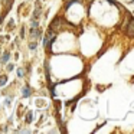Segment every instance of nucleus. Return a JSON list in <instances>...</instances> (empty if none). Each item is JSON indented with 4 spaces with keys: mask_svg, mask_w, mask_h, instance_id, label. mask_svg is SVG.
I'll use <instances>...</instances> for the list:
<instances>
[{
    "mask_svg": "<svg viewBox=\"0 0 134 134\" xmlns=\"http://www.w3.org/2000/svg\"><path fill=\"white\" fill-rule=\"evenodd\" d=\"M29 36L32 39H39V38H42V30L39 29V27H32V29H30V33H29Z\"/></svg>",
    "mask_w": 134,
    "mask_h": 134,
    "instance_id": "nucleus-1",
    "label": "nucleus"
},
{
    "mask_svg": "<svg viewBox=\"0 0 134 134\" xmlns=\"http://www.w3.org/2000/svg\"><path fill=\"white\" fill-rule=\"evenodd\" d=\"M127 23H128V26L125 27V32L130 36H134V18H130L127 20Z\"/></svg>",
    "mask_w": 134,
    "mask_h": 134,
    "instance_id": "nucleus-2",
    "label": "nucleus"
},
{
    "mask_svg": "<svg viewBox=\"0 0 134 134\" xmlns=\"http://www.w3.org/2000/svg\"><path fill=\"white\" fill-rule=\"evenodd\" d=\"M41 13H42V4L39 3V2H36V4H35V12H33V18H32V19H39Z\"/></svg>",
    "mask_w": 134,
    "mask_h": 134,
    "instance_id": "nucleus-3",
    "label": "nucleus"
},
{
    "mask_svg": "<svg viewBox=\"0 0 134 134\" xmlns=\"http://www.w3.org/2000/svg\"><path fill=\"white\" fill-rule=\"evenodd\" d=\"M10 59V53H9V51H6V52H3L2 55H0V62L2 64H7V61Z\"/></svg>",
    "mask_w": 134,
    "mask_h": 134,
    "instance_id": "nucleus-4",
    "label": "nucleus"
},
{
    "mask_svg": "<svg viewBox=\"0 0 134 134\" xmlns=\"http://www.w3.org/2000/svg\"><path fill=\"white\" fill-rule=\"evenodd\" d=\"M22 94H23V97H25V98H27V97H29L30 94H32V91H30V87H29V85H26V87L23 88Z\"/></svg>",
    "mask_w": 134,
    "mask_h": 134,
    "instance_id": "nucleus-5",
    "label": "nucleus"
},
{
    "mask_svg": "<svg viewBox=\"0 0 134 134\" xmlns=\"http://www.w3.org/2000/svg\"><path fill=\"white\" fill-rule=\"evenodd\" d=\"M25 120H26L27 124H30V122L33 121V113H32V111H27V113H26V117H25Z\"/></svg>",
    "mask_w": 134,
    "mask_h": 134,
    "instance_id": "nucleus-6",
    "label": "nucleus"
},
{
    "mask_svg": "<svg viewBox=\"0 0 134 134\" xmlns=\"http://www.w3.org/2000/svg\"><path fill=\"white\" fill-rule=\"evenodd\" d=\"M7 81H9V79H7V75H2V76H0V88L3 87V85H6Z\"/></svg>",
    "mask_w": 134,
    "mask_h": 134,
    "instance_id": "nucleus-7",
    "label": "nucleus"
},
{
    "mask_svg": "<svg viewBox=\"0 0 134 134\" xmlns=\"http://www.w3.org/2000/svg\"><path fill=\"white\" fill-rule=\"evenodd\" d=\"M36 48H38V42H36V41H32V42L29 43V49H30V51H36Z\"/></svg>",
    "mask_w": 134,
    "mask_h": 134,
    "instance_id": "nucleus-8",
    "label": "nucleus"
},
{
    "mask_svg": "<svg viewBox=\"0 0 134 134\" xmlns=\"http://www.w3.org/2000/svg\"><path fill=\"white\" fill-rule=\"evenodd\" d=\"M30 26H32V27H39V20H38V19H32Z\"/></svg>",
    "mask_w": 134,
    "mask_h": 134,
    "instance_id": "nucleus-9",
    "label": "nucleus"
},
{
    "mask_svg": "<svg viewBox=\"0 0 134 134\" xmlns=\"http://www.w3.org/2000/svg\"><path fill=\"white\" fill-rule=\"evenodd\" d=\"M18 76H19V78H23V76H25V69H23V68H19V69H18Z\"/></svg>",
    "mask_w": 134,
    "mask_h": 134,
    "instance_id": "nucleus-10",
    "label": "nucleus"
},
{
    "mask_svg": "<svg viewBox=\"0 0 134 134\" xmlns=\"http://www.w3.org/2000/svg\"><path fill=\"white\" fill-rule=\"evenodd\" d=\"M43 46L46 48V49H48V46H49V38H48V36L43 38Z\"/></svg>",
    "mask_w": 134,
    "mask_h": 134,
    "instance_id": "nucleus-11",
    "label": "nucleus"
},
{
    "mask_svg": "<svg viewBox=\"0 0 134 134\" xmlns=\"http://www.w3.org/2000/svg\"><path fill=\"white\" fill-rule=\"evenodd\" d=\"M45 72H46V78L49 79V68H48V62H45Z\"/></svg>",
    "mask_w": 134,
    "mask_h": 134,
    "instance_id": "nucleus-12",
    "label": "nucleus"
},
{
    "mask_svg": "<svg viewBox=\"0 0 134 134\" xmlns=\"http://www.w3.org/2000/svg\"><path fill=\"white\" fill-rule=\"evenodd\" d=\"M13 25H15V20H10V22H9V25H7V27H9V29H12Z\"/></svg>",
    "mask_w": 134,
    "mask_h": 134,
    "instance_id": "nucleus-13",
    "label": "nucleus"
},
{
    "mask_svg": "<svg viewBox=\"0 0 134 134\" xmlns=\"http://www.w3.org/2000/svg\"><path fill=\"white\" fill-rule=\"evenodd\" d=\"M13 68H15V65H13V64H9V65H7V71H13Z\"/></svg>",
    "mask_w": 134,
    "mask_h": 134,
    "instance_id": "nucleus-14",
    "label": "nucleus"
},
{
    "mask_svg": "<svg viewBox=\"0 0 134 134\" xmlns=\"http://www.w3.org/2000/svg\"><path fill=\"white\" fill-rule=\"evenodd\" d=\"M4 105H6V107H10V98H6V101H4Z\"/></svg>",
    "mask_w": 134,
    "mask_h": 134,
    "instance_id": "nucleus-15",
    "label": "nucleus"
},
{
    "mask_svg": "<svg viewBox=\"0 0 134 134\" xmlns=\"http://www.w3.org/2000/svg\"><path fill=\"white\" fill-rule=\"evenodd\" d=\"M20 38H25V27H22V32H20Z\"/></svg>",
    "mask_w": 134,
    "mask_h": 134,
    "instance_id": "nucleus-16",
    "label": "nucleus"
},
{
    "mask_svg": "<svg viewBox=\"0 0 134 134\" xmlns=\"http://www.w3.org/2000/svg\"><path fill=\"white\" fill-rule=\"evenodd\" d=\"M130 3H134V0H131V2H130Z\"/></svg>",
    "mask_w": 134,
    "mask_h": 134,
    "instance_id": "nucleus-17",
    "label": "nucleus"
}]
</instances>
